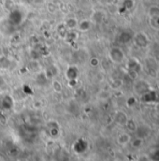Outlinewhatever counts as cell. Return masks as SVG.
Instances as JSON below:
<instances>
[{"mask_svg":"<svg viewBox=\"0 0 159 161\" xmlns=\"http://www.w3.org/2000/svg\"><path fill=\"white\" fill-rule=\"evenodd\" d=\"M109 56L111 58V60L116 64H119V63H122L124 59V53L123 52L118 48V47H113L110 53H109Z\"/></svg>","mask_w":159,"mask_h":161,"instance_id":"cell-1","label":"cell"},{"mask_svg":"<svg viewBox=\"0 0 159 161\" xmlns=\"http://www.w3.org/2000/svg\"><path fill=\"white\" fill-rule=\"evenodd\" d=\"M135 41L137 45H139L140 47H146L149 43L148 38L144 33H138L135 36Z\"/></svg>","mask_w":159,"mask_h":161,"instance_id":"cell-2","label":"cell"},{"mask_svg":"<svg viewBox=\"0 0 159 161\" xmlns=\"http://www.w3.org/2000/svg\"><path fill=\"white\" fill-rule=\"evenodd\" d=\"M142 99L145 102H154L156 99V94L153 90H148L142 95Z\"/></svg>","mask_w":159,"mask_h":161,"instance_id":"cell-3","label":"cell"},{"mask_svg":"<svg viewBox=\"0 0 159 161\" xmlns=\"http://www.w3.org/2000/svg\"><path fill=\"white\" fill-rule=\"evenodd\" d=\"M130 140H131L130 136L128 134H126V133H123L118 137V142L120 144H123V145L128 143L130 142Z\"/></svg>","mask_w":159,"mask_h":161,"instance_id":"cell-4","label":"cell"},{"mask_svg":"<svg viewBox=\"0 0 159 161\" xmlns=\"http://www.w3.org/2000/svg\"><path fill=\"white\" fill-rule=\"evenodd\" d=\"M148 14H149L150 17H157V16H159V7L152 6L148 10Z\"/></svg>","mask_w":159,"mask_h":161,"instance_id":"cell-5","label":"cell"},{"mask_svg":"<svg viewBox=\"0 0 159 161\" xmlns=\"http://www.w3.org/2000/svg\"><path fill=\"white\" fill-rule=\"evenodd\" d=\"M143 143V139L142 138H136L131 142V144L134 148H140Z\"/></svg>","mask_w":159,"mask_h":161,"instance_id":"cell-6","label":"cell"},{"mask_svg":"<svg viewBox=\"0 0 159 161\" xmlns=\"http://www.w3.org/2000/svg\"><path fill=\"white\" fill-rule=\"evenodd\" d=\"M150 24L154 28L159 29V16H157V17H150Z\"/></svg>","mask_w":159,"mask_h":161,"instance_id":"cell-7","label":"cell"},{"mask_svg":"<svg viewBox=\"0 0 159 161\" xmlns=\"http://www.w3.org/2000/svg\"><path fill=\"white\" fill-rule=\"evenodd\" d=\"M130 40H131V36H130L128 33H126V32L122 33V35L120 36V41H122V42H123V43L128 42Z\"/></svg>","mask_w":159,"mask_h":161,"instance_id":"cell-8","label":"cell"},{"mask_svg":"<svg viewBox=\"0 0 159 161\" xmlns=\"http://www.w3.org/2000/svg\"><path fill=\"white\" fill-rule=\"evenodd\" d=\"M123 6L125 8L127 9H130L134 7V0H125L123 2Z\"/></svg>","mask_w":159,"mask_h":161,"instance_id":"cell-9","label":"cell"},{"mask_svg":"<svg viewBox=\"0 0 159 161\" xmlns=\"http://www.w3.org/2000/svg\"><path fill=\"white\" fill-rule=\"evenodd\" d=\"M128 76L130 77V79H132V80H136L137 78H138V71H136V70H131V69H129V71H128Z\"/></svg>","mask_w":159,"mask_h":161,"instance_id":"cell-10","label":"cell"},{"mask_svg":"<svg viewBox=\"0 0 159 161\" xmlns=\"http://www.w3.org/2000/svg\"><path fill=\"white\" fill-rule=\"evenodd\" d=\"M126 124H127L129 129H131L132 131H135V130L137 129V125H136V124H135L134 121H127Z\"/></svg>","mask_w":159,"mask_h":161,"instance_id":"cell-11","label":"cell"},{"mask_svg":"<svg viewBox=\"0 0 159 161\" xmlns=\"http://www.w3.org/2000/svg\"><path fill=\"white\" fill-rule=\"evenodd\" d=\"M53 88L55 89L56 92H60L62 90V85L58 81H54L53 82Z\"/></svg>","mask_w":159,"mask_h":161,"instance_id":"cell-12","label":"cell"},{"mask_svg":"<svg viewBox=\"0 0 159 161\" xmlns=\"http://www.w3.org/2000/svg\"><path fill=\"white\" fill-rule=\"evenodd\" d=\"M98 63H99V61L97 60V58H92L91 61H90V64H91L93 67H96V66L98 65Z\"/></svg>","mask_w":159,"mask_h":161,"instance_id":"cell-13","label":"cell"},{"mask_svg":"<svg viewBox=\"0 0 159 161\" xmlns=\"http://www.w3.org/2000/svg\"><path fill=\"white\" fill-rule=\"evenodd\" d=\"M156 111H157V113L159 114V103L156 105Z\"/></svg>","mask_w":159,"mask_h":161,"instance_id":"cell-14","label":"cell"}]
</instances>
